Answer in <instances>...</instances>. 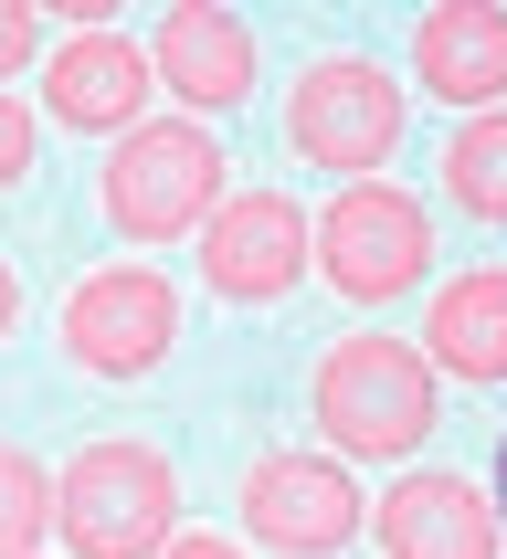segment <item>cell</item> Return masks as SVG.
<instances>
[{
	"instance_id": "cell-1",
	"label": "cell",
	"mask_w": 507,
	"mask_h": 559,
	"mask_svg": "<svg viewBox=\"0 0 507 559\" xmlns=\"http://www.w3.org/2000/svg\"><path fill=\"white\" fill-rule=\"evenodd\" d=\"M444 423L434 359L402 338H339L317 359V433L339 454H412Z\"/></svg>"
},
{
	"instance_id": "cell-2",
	"label": "cell",
	"mask_w": 507,
	"mask_h": 559,
	"mask_svg": "<svg viewBox=\"0 0 507 559\" xmlns=\"http://www.w3.org/2000/svg\"><path fill=\"white\" fill-rule=\"evenodd\" d=\"M180 518V475L149 443H85L54 475V528L74 538V559H158Z\"/></svg>"
},
{
	"instance_id": "cell-3",
	"label": "cell",
	"mask_w": 507,
	"mask_h": 559,
	"mask_svg": "<svg viewBox=\"0 0 507 559\" xmlns=\"http://www.w3.org/2000/svg\"><path fill=\"white\" fill-rule=\"evenodd\" d=\"M307 264L339 296H359V307H391L402 285H423V264H434V212L412 201V190L391 180H349L328 212L307 222Z\"/></svg>"
},
{
	"instance_id": "cell-4",
	"label": "cell",
	"mask_w": 507,
	"mask_h": 559,
	"mask_svg": "<svg viewBox=\"0 0 507 559\" xmlns=\"http://www.w3.org/2000/svg\"><path fill=\"white\" fill-rule=\"evenodd\" d=\"M212 212H222V148L180 117H158V127L138 117L106 158V222L127 243H169V233H190Z\"/></svg>"
},
{
	"instance_id": "cell-5",
	"label": "cell",
	"mask_w": 507,
	"mask_h": 559,
	"mask_svg": "<svg viewBox=\"0 0 507 559\" xmlns=\"http://www.w3.org/2000/svg\"><path fill=\"white\" fill-rule=\"evenodd\" d=\"M285 138H296L317 169L370 180L380 158H391V138H402V85H391L370 53H328V63L296 74V95H285Z\"/></svg>"
},
{
	"instance_id": "cell-6",
	"label": "cell",
	"mask_w": 507,
	"mask_h": 559,
	"mask_svg": "<svg viewBox=\"0 0 507 559\" xmlns=\"http://www.w3.org/2000/svg\"><path fill=\"white\" fill-rule=\"evenodd\" d=\"M169 338H180V296H169V275H149V264H106V275H85L63 296V359L95 370V380L158 370Z\"/></svg>"
},
{
	"instance_id": "cell-7",
	"label": "cell",
	"mask_w": 507,
	"mask_h": 559,
	"mask_svg": "<svg viewBox=\"0 0 507 559\" xmlns=\"http://www.w3.org/2000/svg\"><path fill=\"white\" fill-rule=\"evenodd\" d=\"M244 518H254L264 549L328 559V549H349V538L370 528V497H359L349 465H328V454H264V465L244 475Z\"/></svg>"
},
{
	"instance_id": "cell-8",
	"label": "cell",
	"mask_w": 507,
	"mask_h": 559,
	"mask_svg": "<svg viewBox=\"0 0 507 559\" xmlns=\"http://www.w3.org/2000/svg\"><path fill=\"white\" fill-rule=\"evenodd\" d=\"M201 275H212V296H233V307H275L285 285L307 275V212H296L285 190L222 201V212L201 222Z\"/></svg>"
},
{
	"instance_id": "cell-9",
	"label": "cell",
	"mask_w": 507,
	"mask_h": 559,
	"mask_svg": "<svg viewBox=\"0 0 507 559\" xmlns=\"http://www.w3.org/2000/svg\"><path fill=\"white\" fill-rule=\"evenodd\" d=\"M149 74L180 106H244L254 95V32L222 11V0H180L169 22H158V43H149Z\"/></svg>"
},
{
	"instance_id": "cell-10",
	"label": "cell",
	"mask_w": 507,
	"mask_h": 559,
	"mask_svg": "<svg viewBox=\"0 0 507 559\" xmlns=\"http://www.w3.org/2000/svg\"><path fill=\"white\" fill-rule=\"evenodd\" d=\"M370 528L391 559H497V507L475 497L465 475H402L370 507Z\"/></svg>"
},
{
	"instance_id": "cell-11",
	"label": "cell",
	"mask_w": 507,
	"mask_h": 559,
	"mask_svg": "<svg viewBox=\"0 0 507 559\" xmlns=\"http://www.w3.org/2000/svg\"><path fill=\"white\" fill-rule=\"evenodd\" d=\"M412 74L444 106H497L507 95V11L497 0H444L412 22Z\"/></svg>"
},
{
	"instance_id": "cell-12",
	"label": "cell",
	"mask_w": 507,
	"mask_h": 559,
	"mask_svg": "<svg viewBox=\"0 0 507 559\" xmlns=\"http://www.w3.org/2000/svg\"><path fill=\"white\" fill-rule=\"evenodd\" d=\"M43 95H54V117L63 127H95V138H106V127H138V106H149V53H138V43H127V32H74V43H63L54 53V74H43Z\"/></svg>"
},
{
	"instance_id": "cell-13",
	"label": "cell",
	"mask_w": 507,
	"mask_h": 559,
	"mask_svg": "<svg viewBox=\"0 0 507 559\" xmlns=\"http://www.w3.org/2000/svg\"><path fill=\"white\" fill-rule=\"evenodd\" d=\"M423 359L455 380H507V264L486 275H455L423 317Z\"/></svg>"
},
{
	"instance_id": "cell-14",
	"label": "cell",
	"mask_w": 507,
	"mask_h": 559,
	"mask_svg": "<svg viewBox=\"0 0 507 559\" xmlns=\"http://www.w3.org/2000/svg\"><path fill=\"white\" fill-rule=\"evenodd\" d=\"M444 190L465 201L475 222H507V106L455 127V148H444Z\"/></svg>"
},
{
	"instance_id": "cell-15",
	"label": "cell",
	"mask_w": 507,
	"mask_h": 559,
	"mask_svg": "<svg viewBox=\"0 0 507 559\" xmlns=\"http://www.w3.org/2000/svg\"><path fill=\"white\" fill-rule=\"evenodd\" d=\"M43 528H54V475L0 443V559H32V549H43Z\"/></svg>"
},
{
	"instance_id": "cell-16",
	"label": "cell",
	"mask_w": 507,
	"mask_h": 559,
	"mask_svg": "<svg viewBox=\"0 0 507 559\" xmlns=\"http://www.w3.org/2000/svg\"><path fill=\"white\" fill-rule=\"evenodd\" d=\"M32 53H43V11H32V0H0V85H11Z\"/></svg>"
},
{
	"instance_id": "cell-17",
	"label": "cell",
	"mask_w": 507,
	"mask_h": 559,
	"mask_svg": "<svg viewBox=\"0 0 507 559\" xmlns=\"http://www.w3.org/2000/svg\"><path fill=\"white\" fill-rule=\"evenodd\" d=\"M22 169H32V117L11 106V95H0V190L22 180Z\"/></svg>"
},
{
	"instance_id": "cell-18",
	"label": "cell",
	"mask_w": 507,
	"mask_h": 559,
	"mask_svg": "<svg viewBox=\"0 0 507 559\" xmlns=\"http://www.w3.org/2000/svg\"><path fill=\"white\" fill-rule=\"evenodd\" d=\"M158 559H244V549H233V538H169Z\"/></svg>"
},
{
	"instance_id": "cell-19",
	"label": "cell",
	"mask_w": 507,
	"mask_h": 559,
	"mask_svg": "<svg viewBox=\"0 0 507 559\" xmlns=\"http://www.w3.org/2000/svg\"><path fill=\"white\" fill-rule=\"evenodd\" d=\"M11 317H22V275L0 264V338H11Z\"/></svg>"
},
{
	"instance_id": "cell-20",
	"label": "cell",
	"mask_w": 507,
	"mask_h": 559,
	"mask_svg": "<svg viewBox=\"0 0 507 559\" xmlns=\"http://www.w3.org/2000/svg\"><path fill=\"white\" fill-rule=\"evenodd\" d=\"M497 507H507V454H497Z\"/></svg>"
}]
</instances>
